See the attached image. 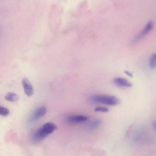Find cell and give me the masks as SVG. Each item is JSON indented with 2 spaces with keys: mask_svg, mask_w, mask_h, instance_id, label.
<instances>
[{
  "mask_svg": "<svg viewBox=\"0 0 156 156\" xmlns=\"http://www.w3.org/2000/svg\"><path fill=\"white\" fill-rule=\"evenodd\" d=\"M22 85L25 93L27 96H31L34 94V89L33 85L26 78H24L22 80Z\"/></svg>",
  "mask_w": 156,
  "mask_h": 156,
  "instance_id": "cell-5",
  "label": "cell"
},
{
  "mask_svg": "<svg viewBox=\"0 0 156 156\" xmlns=\"http://www.w3.org/2000/svg\"><path fill=\"white\" fill-rule=\"evenodd\" d=\"M154 125L155 128L156 130V122L155 123Z\"/></svg>",
  "mask_w": 156,
  "mask_h": 156,
  "instance_id": "cell-14",
  "label": "cell"
},
{
  "mask_svg": "<svg viewBox=\"0 0 156 156\" xmlns=\"http://www.w3.org/2000/svg\"><path fill=\"white\" fill-rule=\"evenodd\" d=\"M154 27V23L152 21L148 22L146 25L142 29V31L134 38L133 40V43H135L144 38L145 36L148 34Z\"/></svg>",
  "mask_w": 156,
  "mask_h": 156,
  "instance_id": "cell-3",
  "label": "cell"
},
{
  "mask_svg": "<svg viewBox=\"0 0 156 156\" xmlns=\"http://www.w3.org/2000/svg\"><path fill=\"white\" fill-rule=\"evenodd\" d=\"M47 112V110L46 107L44 106L38 107L31 115L29 119V121L31 122H36L41 117L44 116L46 114Z\"/></svg>",
  "mask_w": 156,
  "mask_h": 156,
  "instance_id": "cell-4",
  "label": "cell"
},
{
  "mask_svg": "<svg viewBox=\"0 0 156 156\" xmlns=\"http://www.w3.org/2000/svg\"><path fill=\"white\" fill-rule=\"evenodd\" d=\"M56 125L52 122H47L43 125L32 136V141L34 143H38L44 139L48 136L57 130Z\"/></svg>",
  "mask_w": 156,
  "mask_h": 156,
  "instance_id": "cell-1",
  "label": "cell"
},
{
  "mask_svg": "<svg viewBox=\"0 0 156 156\" xmlns=\"http://www.w3.org/2000/svg\"><path fill=\"white\" fill-rule=\"evenodd\" d=\"M149 67L151 69L156 68V53L152 55L149 60Z\"/></svg>",
  "mask_w": 156,
  "mask_h": 156,
  "instance_id": "cell-9",
  "label": "cell"
},
{
  "mask_svg": "<svg viewBox=\"0 0 156 156\" xmlns=\"http://www.w3.org/2000/svg\"><path fill=\"white\" fill-rule=\"evenodd\" d=\"M5 99L6 100L11 102L16 101L19 99V96L14 93H8L5 94Z\"/></svg>",
  "mask_w": 156,
  "mask_h": 156,
  "instance_id": "cell-8",
  "label": "cell"
},
{
  "mask_svg": "<svg viewBox=\"0 0 156 156\" xmlns=\"http://www.w3.org/2000/svg\"><path fill=\"white\" fill-rule=\"evenodd\" d=\"M10 111L7 108L3 106H0V115L2 116H6L9 115Z\"/></svg>",
  "mask_w": 156,
  "mask_h": 156,
  "instance_id": "cell-11",
  "label": "cell"
},
{
  "mask_svg": "<svg viewBox=\"0 0 156 156\" xmlns=\"http://www.w3.org/2000/svg\"><path fill=\"white\" fill-rule=\"evenodd\" d=\"M101 123V121L100 120H96L93 121L89 124V128L91 130H94L98 128Z\"/></svg>",
  "mask_w": 156,
  "mask_h": 156,
  "instance_id": "cell-10",
  "label": "cell"
},
{
  "mask_svg": "<svg viewBox=\"0 0 156 156\" xmlns=\"http://www.w3.org/2000/svg\"><path fill=\"white\" fill-rule=\"evenodd\" d=\"M113 82L117 86L123 88H131L133 86L132 83L126 79L121 77L115 78L114 79Z\"/></svg>",
  "mask_w": 156,
  "mask_h": 156,
  "instance_id": "cell-6",
  "label": "cell"
},
{
  "mask_svg": "<svg viewBox=\"0 0 156 156\" xmlns=\"http://www.w3.org/2000/svg\"><path fill=\"white\" fill-rule=\"evenodd\" d=\"M125 73L127 75V76H129L130 77H133V74L132 73H130L129 71H125Z\"/></svg>",
  "mask_w": 156,
  "mask_h": 156,
  "instance_id": "cell-13",
  "label": "cell"
},
{
  "mask_svg": "<svg viewBox=\"0 0 156 156\" xmlns=\"http://www.w3.org/2000/svg\"><path fill=\"white\" fill-rule=\"evenodd\" d=\"M109 110L107 108L104 107H98L94 109L95 112H100L107 113L109 112Z\"/></svg>",
  "mask_w": 156,
  "mask_h": 156,
  "instance_id": "cell-12",
  "label": "cell"
},
{
  "mask_svg": "<svg viewBox=\"0 0 156 156\" xmlns=\"http://www.w3.org/2000/svg\"><path fill=\"white\" fill-rule=\"evenodd\" d=\"M91 100L94 102L109 106H116L121 103L120 99L116 96L105 94L93 95L91 97Z\"/></svg>",
  "mask_w": 156,
  "mask_h": 156,
  "instance_id": "cell-2",
  "label": "cell"
},
{
  "mask_svg": "<svg viewBox=\"0 0 156 156\" xmlns=\"http://www.w3.org/2000/svg\"><path fill=\"white\" fill-rule=\"evenodd\" d=\"M88 120V117L85 115H74L69 116L68 118V121L72 123H79L86 122Z\"/></svg>",
  "mask_w": 156,
  "mask_h": 156,
  "instance_id": "cell-7",
  "label": "cell"
}]
</instances>
